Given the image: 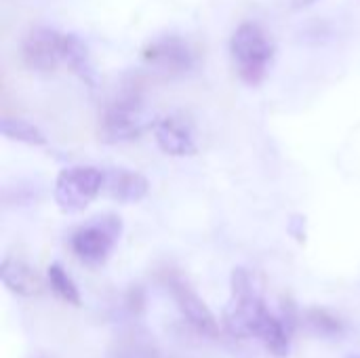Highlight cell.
<instances>
[{"mask_svg": "<svg viewBox=\"0 0 360 358\" xmlns=\"http://www.w3.org/2000/svg\"><path fill=\"white\" fill-rule=\"evenodd\" d=\"M154 124L156 120L143 101L139 84L129 82L103 106L97 135L103 143H124L139 139Z\"/></svg>", "mask_w": 360, "mask_h": 358, "instance_id": "obj_1", "label": "cell"}, {"mask_svg": "<svg viewBox=\"0 0 360 358\" xmlns=\"http://www.w3.org/2000/svg\"><path fill=\"white\" fill-rule=\"evenodd\" d=\"M276 46L259 23H240L230 38V57L240 80L249 87H257L266 80L272 65Z\"/></svg>", "mask_w": 360, "mask_h": 358, "instance_id": "obj_2", "label": "cell"}, {"mask_svg": "<svg viewBox=\"0 0 360 358\" xmlns=\"http://www.w3.org/2000/svg\"><path fill=\"white\" fill-rule=\"evenodd\" d=\"M232 298L224 310V327L236 340H249L257 335V327L264 314L270 310L255 285V279L245 268H234L230 279Z\"/></svg>", "mask_w": 360, "mask_h": 358, "instance_id": "obj_3", "label": "cell"}, {"mask_svg": "<svg viewBox=\"0 0 360 358\" xmlns=\"http://www.w3.org/2000/svg\"><path fill=\"white\" fill-rule=\"evenodd\" d=\"M122 234V219L114 213H103L78 226L70 234L72 253L86 266H103L112 255Z\"/></svg>", "mask_w": 360, "mask_h": 358, "instance_id": "obj_4", "label": "cell"}, {"mask_svg": "<svg viewBox=\"0 0 360 358\" xmlns=\"http://www.w3.org/2000/svg\"><path fill=\"white\" fill-rule=\"evenodd\" d=\"M103 169L91 165H74L59 171L53 198L63 213L84 211L99 194H103Z\"/></svg>", "mask_w": 360, "mask_h": 358, "instance_id": "obj_5", "label": "cell"}, {"mask_svg": "<svg viewBox=\"0 0 360 358\" xmlns=\"http://www.w3.org/2000/svg\"><path fill=\"white\" fill-rule=\"evenodd\" d=\"M141 59L154 74L162 78L186 76L198 63V55L192 44L177 34H167L150 40L141 51Z\"/></svg>", "mask_w": 360, "mask_h": 358, "instance_id": "obj_6", "label": "cell"}, {"mask_svg": "<svg viewBox=\"0 0 360 358\" xmlns=\"http://www.w3.org/2000/svg\"><path fill=\"white\" fill-rule=\"evenodd\" d=\"M68 42L70 34L49 25H36L21 42V57L36 72H55L59 65H65Z\"/></svg>", "mask_w": 360, "mask_h": 358, "instance_id": "obj_7", "label": "cell"}, {"mask_svg": "<svg viewBox=\"0 0 360 358\" xmlns=\"http://www.w3.org/2000/svg\"><path fill=\"white\" fill-rule=\"evenodd\" d=\"M162 285L169 289V293L173 295L179 312L184 314V319L202 335L207 338H219V323L215 321L213 312L207 308V304L198 298V293L188 285V281L184 276H179L177 272H162L160 276Z\"/></svg>", "mask_w": 360, "mask_h": 358, "instance_id": "obj_8", "label": "cell"}, {"mask_svg": "<svg viewBox=\"0 0 360 358\" xmlns=\"http://www.w3.org/2000/svg\"><path fill=\"white\" fill-rule=\"evenodd\" d=\"M152 131H154L156 146L167 156L184 158V156H194L198 152L194 139V127L184 114H169L165 118H158Z\"/></svg>", "mask_w": 360, "mask_h": 358, "instance_id": "obj_9", "label": "cell"}, {"mask_svg": "<svg viewBox=\"0 0 360 358\" xmlns=\"http://www.w3.org/2000/svg\"><path fill=\"white\" fill-rule=\"evenodd\" d=\"M103 194L120 205H135L141 203L150 192V181L146 175L124 169V167H112L103 169Z\"/></svg>", "mask_w": 360, "mask_h": 358, "instance_id": "obj_10", "label": "cell"}, {"mask_svg": "<svg viewBox=\"0 0 360 358\" xmlns=\"http://www.w3.org/2000/svg\"><path fill=\"white\" fill-rule=\"evenodd\" d=\"M2 285L17 298H36L44 289V281L40 274L21 257L6 255L0 266Z\"/></svg>", "mask_w": 360, "mask_h": 358, "instance_id": "obj_11", "label": "cell"}, {"mask_svg": "<svg viewBox=\"0 0 360 358\" xmlns=\"http://www.w3.org/2000/svg\"><path fill=\"white\" fill-rule=\"evenodd\" d=\"M108 358H160V350L148 329L124 327L112 338Z\"/></svg>", "mask_w": 360, "mask_h": 358, "instance_id": "obj_12", "label": "cell"}, {"mask_svg": "<svg viewBox=\"0 0 360 358\" xmlns=\"http://www.w3.org/2000/svg\"><path fill=\"white\" fill-rule=\"evenodd\" d=\"M293 327L287 325V321L283 317L272 314L270 310L264 314L259 327H257V340L264 342V346L268 348L270 354L283 358L289 354V346H291V338H293Z\"/></svg>", "mask_w": 360, "mask_h": 358, "instance_id": "obj_13", "label": "cell"}, {"mask_svg": "<svg viewBox=\"0 0 360 358\" xmlns=\"http://www.w3.org/2000/svg\"><path fill=\"white\" fill-rule=\"evenodd\" d=\"M65 68H70L80 80H84L86 84H95V70L91 63V53L86 42L76 36L70 34V42H68V55H65Z\"/></svg>", "mask_w": 360, "mask_h": 358, "instance_id": "obj_14", "label": "cell"}, {"mask_svg": "<svg viewBox=\"0 0 360 358\" xmlns=\"http://www.w3.org/2000/svg\"><path fill=\"white\" fill-rule=\"evenodd\" d=\"M0 131L8 141L34 146V148H44L49 143L46 135L36 124H32L23 118H4L0 122Z\"/></svg>", "mask_w": 360, "mask_h": 358, "instance_id": "obj_15", "label": "cell"}, {"mask_svg": "<svg viewBox=\"0 0 360 358\" xmlns=\"http://www.w3.org/2000/svg\"><path fill=\"white\" fill-rule=\"evenodd\" d=\"M304 321H306L308 329L321 338H340L346 329L340 314H335L327 308H319V306L308 308L304 314Z\"/></svg>", "mask_w": 360, "mask_h": 358, "instance_id": "obj_16", "label": "cell"}, {"mask_svg": "<svg viewBox=\"0 0 360 358\" xmlns=\"http://www.w3.org/2000/svg\"><path fill=\"white\" fill-rule=\"evenodd\" d=\"M46 283L51 287V291L65 304L70 306H80L82 300H80V293H78V287L74 285L72 276L65 272V268L61 264H51L49 270H46Z\"/></svg>", "mask_w": 360, "mask_h": 358, "instance_id": "obj_17", "label": "cell"}, {"mask_svg": "<svg viewBox=\"0 0 360 358\" xmlns=\"http://www.w3.org/2000/svg\"><path fill=\"white\" fill-rule=\"evenodd\" d=\"M124 308L133 317H137V314H141L146 310V291H143V287L133 285L127 291V295H124Z\"/></svg>", "mask_w": 360, "mask_h": 358, "instance_id": "obj_18", "label": "cell"}, {"mask_svg": "<svg viewBox=\"0 0 360 358\" xmlns=\"http://www.w3.org/2000/svg\"><path fill=\"white\" fill-rule=\"evenodd\" d=\"M289 234L297 243H306V219L302 215H293L289 222Z\"/></svg>", "mask_w": 360, "mask_h": 358, "instance_id": "obj_19", "label": "cell"}, {"mask_svg": "<svg viewBox=\"0 0 360 358\" xmlns=\"http://www.w3.org/2000/svg\"><path fill=\"white\" fill-rule=\"evenodd\" d=\"M314 2H319V0H291V8L293 11H304V8L312 6Z\"/></svg>", "mask_w": 360, "mask_h": 358, "instance_id": "obj_20", "label": "cell"}, {"mask_svg": "<svg viewBox=\"0 0 360 358\" xmlns=\"http://www.w3.org/2000/svg\"><path fill=\"white\" fill-rule=\"evenodd\" d=\"M348 358H360V354H350V357Z\"/></svg>", "mask_w": 360, "mask_h": 358, "instance_id": "obj_21", "label": "cell"}]
</instances>
